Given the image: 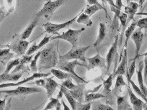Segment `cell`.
I'll return each instance as SVG.
<instances>
[{
    "mask_svg": "<svg viewBox=\"0 0 147 110\" xmlns=\"http://www.w3.org/2000/svg\"><path fill=\"white\" fill-rule=\"evenodd\" d=\"M59 40L57 42L51 43L49 46L41 51L39 57L38 69V70L42 72L48 69L56 67L59 61Z\"/></svg>",
    "mask_w": 147,
    "mask_h": 110,
    "instance_id": "6da1fadb",
    "label": "cell"
},
{
    "mask_svg": "<svg viewBox=\"0 0 147 110\" xmlns=\"http://www.w3.org/2000/svg\"><path fill=\"white\" fill-rule=\"evenodd\" d=\"M68 1V0H55V1H47L44 3L40 10L36 13V17H44L46 20L49 21L52 17L53 13L60 7L63 5Z\"/></svg>",
    "mask_w": 147,
    "mask_h": 110,
    "instance_id": "7a4b0ae2",
    "label": "cell"
},
{
    "mask_svg": "<svg viewBox=\"0 0 147 110\" xmlns=\"http://www.w3.org/2000/svg\"><path fill=\"white\" fill-rule=\"evenodd\" d=\"M91 46L84 47H72V48L64 55H61L59 53V59L63 61H70L71 59L81 60L83 62L86 61L85 53Z\"/></svg>",
    "mask_w": 147,
    "mask_h": 110,
    "instance_id": "3957f363",
    "label": "cell"
},
{
    "mask_svg": "<svg viewBox=\"0 0 147 110\" xmlns=\"http://www.w3.org/2000/svg\"><path fill=\"white\" fill-rule=\"evenodd\" d=\"M84 30H85L84 28H81V29H77V30L69 29L66 32L62 33L61 34L56 35L53 37L52 36L50 41L55 40H63L69 42L72 45V47H76L78 46L79 36Z\"/></svg>",
    "mask_w": 147,
    "mask_h": 110,
    "instance_id": "277c9868",
    "label": "cell"
},
{
    "mask_svg": "<svg viewBox=\"0 0 147 110\" xmlns=\"http://www.w3.org/2000/svg\"><path fill=\"white\" fill-rule=\"evenodd\" d=\"M42 92V90L38 87H26L18 86L17 88L7 90H0V93H5L8 96H19L20 98H25L26 96L34 93H39Z\"/></svg>",
    "mask_w": 147,
    "mask_h": 110,
    "instance_id": "5b68a950",
    "label": "cell"
},
{
    "mask_svg": "<svg viewBox=\"0 0 147 110\" xmlns=\"http://www.w3.org/2000/svg\"><path fill=\"white\" fill-rule=\"evenodd\" d=\"M84 9H83L81 12H80L79 14L77 15H76L75 17H73V19H70L69 21H66L65 22H63V23H61V24H54V23H52V22H47L46 23L44 24L43 25V27L44 28V30H45V32H47L48 34H56V35H58L59 34H58V32L60 30H62V29L63 28H67L68 26H69L70 25H71L73 22H74L75 21H76L77 18L78 17V16L81 14V13L82 12V11H84Z\"/></svg>",
    "mask_w": 147,
    "mask_h": 110,
    "instance_id": "8992f818",
    "label": "cell"
},
{
    "mask_svg": "<svg viewBox=\"0 0 147 110\" xmlns=\"http://www.w3.org/2000/svg\"><path fill=\"white\" fill-rule=\"evenodd\" d=\"M30 43V42L26 40L21 39L19 36H17L16 35L13 37L12 42L7 45V46L17 55L20 56L24 55L26 52Z\"/></svg>",
    "mask_w": 147,
    "mask_h": 110,
    "instance_id": "52a82bcc",
    "label": "cell"
},
{
    "mask_svg": "<svg viewBox=\"0 0 147 110\" xmlns=\"http://www.w3.org/2000/svg\"><path fill=\"white\" fill-rule=\"evenodd\" d=\"M77 66H82L86 67V65L81 63L78 61V60L77 59H74V61H73L59 59V61L57 63L56 65V67H58L59 69H61L62 71H64L65 72H67V73L72 74V75H75V77L77 78H81L80 77L75 71V69Z\"/></svg>",
    "mask_w": 147,
    "mask_h": 110,
    "instance_id": "ba28073f",
    "label": "cell"
},
{
    "mask_svg": "<svg viewBox=\"0 0 147 110\" xmlns=\"http://www.w3.org/2000/svg\"><path fill=\"white\" fill-rule=\"evenodd\" d=\"M131 40L135 42V55L133 59L137 60L138 58L139 57V52L141 50L142 43H143V40L144 37H145V34L142 31V29L138 28L137 30H135L134 32L131 34Z\"/></svg>",
    "mask_w": 147,
    "mask_h": 110,
    "instance_id": "9c48e42d",
    "label": "cell"
},
{
    "mask_svg": "<svg viewBox=\"0 0 147 110\" xmlns=\"http://www.w3.org/2000/svg\"><path fill=\"white\" fill-rule=\"evenodd\" d=\"M50 75V73H33V75L30 77H28L27 78H24L23 80L17 82H6V83H1L0 84V88H8V87H14V86H21V85L25 84L26 82H30L32 80L36 79V78H39L42 77H47Z\"/></svg>",
    "mask_w": 147,
    "mask_h": 110,
    "instance_id": "30bf717a",
    "label": "cell"
},
{
    "mask_svg": "<svg viewBox=\"0 0 147 110\" xmlns=\"http://www.w3.org/2000/svg\"><path fill=\"white\" fill-rule=\"evenodd\" d=\"M86 59L88 61V65H86V68L88 71L94 69L96 67L106 69V58L101 57L99 53H98L94 57L86 58Z\"/></svg>",
    "mask_w": 147,
    "mask_h": 110,
    "instance_id": "8fae6325",
    "label": "cell"
},
{
    "mask_svg": "<svg viewBox=\"0 0 147 110\" xmlns=\"http://www.w3.org/2000/svg\"><path fill=\"white\" fill-rule=\"evenodd\" d=\"M51 73H52L53 76H55L57 78H58L59 80H65L67 78H72V79L75 80L78 84H80V83H88L87 81H86L85 80L83 79L82 78H77L75 77V75H72L69 73H67V72H65L64 71H62L61 69H51Z\"/></svg>",
    "mask_w": 147,
    "mask_h": 110,
    "instance_id": "7c38bea8",
    "label": "cell"
},
{
    "mask_svg": "<svg viewBox=\"0 0 147 110\" xmlns=\"http://www.w3.org/2000/svg\"><path fill=\"white\" fill-rule=\"evenodd\" d=\"M127 87V93L129 94V97L131 104L133 105V109L142 110L144 108L146 109V102H144L143 101L137 97V96L133 93V90H131L129 83H128Z\"/></svg>",
    "mask_w": 147,
    "mask_h": 110,
    "instance_id": "4fadbf2b",
    "label": "cell"
},
{
    "mask_svg": "<svg viewBox=\"0 0 147 110\" xmlns=\"http://www.w3.org/2000/svg\"><path fill=\"white\" fill-rule=\"evenodd\" d=\"M117 46H118V36H115V40L113 42V45L108 51V54L106 55V71L109 72L110 69L112 65L113 60L117 57Z\"/></svg>",
    "mask_w": 147,
    "mask_h": 110,
    "instance_id": "5bb4252c",
    "label": "cell"
},
{
    "mask_svg": "<svg viewBox=\"0 0 147 110\" xmlns=\"http://www.w3.org/2000/svg\"><path fill=\"white\" fill-rule=\"evenodd\" d=\"M139 8V5L138 3L134 1H130L127 4V5L125 7V11L127 14V26L130 23L132 20L134 19V17L137 13Z\"/></svg>",
    "mask_w": 147,
    "mask_h": 110,
    "instance_id": "9a60e30c",
    "label": "cell"
},
{
    "mask_svg": "<svg viewBox=\"0 0 147 110\" xmlns=\"http://www.w3.org/2000/svg\"><path fill=\"white\" fill-rule=\"evenodd\" d=\"M123 55L121 59V63L118 66L116 71H114L113 73V78H115L117 75H125L127 71V48H124Z\"/></svg>",
    "mask_w": 147,
    "mask_h": 110,
    "instance_id": "2e32d148",
    "label": "cell"
},
{
    "mask_svg": "<svg viewBox=\"0 0 147 110\" xmlns=\"http://www.w3.org/2000/svg\"><path fill=\"white\" fill-rule=\"evenodd\" d=\"M84 89H85V83H80L78 84L77 88L73 90H69V92L74 99L78 102H84Z\"/></svg>",
    "mask_w": 147,
    "mask_h": 110,
    "instance_id": "e0dca14e",
    "label": "cell"
},
{
    "mask_svg": "<svg viewBox=\"0 0 147 110\" xmlns=\"http://www.w3.org/2000/svg\"><path fill=\"white\" fill-rule=\"evenodd\" d=\"M143 67H144V61H140V63H139L138 69H135V70H136V73H137V80H138V82H139V88L141 90L142 93L144 94V96H146L147 89H146V86L144 85L143 76H142V71H143Z\"/></svg>",
    "mask_w": 147,
    "mask_h": 110,
    "instance_id": "ac0fdd59",
    "label": "cell"
},
{
    "mask_svg": "<svg viewBox=\"0 0 147 110\" xmlns=\"http://www.w3.org/2000/svg\"><path fill=\"white\" fill-rule=\"evenodd\" d=\"M46 83L44 85V88L46 90L47 92V97L48 98H50L53 96V93L56 90L57 88L60 86L55 80L53 79L52 78H45Z\"/></svg>",
    "mask_w": 147,
    "mask_h": 110,
    "instance_id": "d6986e66",
    "label": "cell"
},
{
    "mask_svg": "<svg viewBox=\"0 0 147 110\" xmlns=\"http://www.w3.org/2000/svg\"><path fill=\"white\" fill-rule=\"evenodd\" d=\"M23 75V72L15 73H3L0 75V84L7 82H17Z\"/></svg>",
    "mask_w": 147,
    "mask_h": 110,
    "instance_id": "ffe728a7",
    "label": "cell"
},
{
    "mask_svg": "<svg viewBox=\"0 0 147 110\" xmlns=\"http://www.w3.org/2000/svg\"><path fill=\"white\" fill-rule=\"evenodd\" d=\"M52 36L50 35V36H45L44 38L43 39H42L40 42V43L38 44H33L32 46L29 48V49L26 51V55H32L33 53H34L35 51H36L38 50H39L40 49L42 48V47H44L45 45L47 44L50 41V39L51 38H52Z\"/></svg>",
    "mask_w": 147,
    "mask_h": 110,
    "instance_id": "44dd1931",
    "label": "cell"
},
{
    "mask_svg": "<svg viewBox=\"0 0 147 110\" xmlns=\"http://www.w3.org/2000/svg\"><path fill=\"white\" fill-rule=\"evenodd\" d=\"M100 10L104 11V12L106 13V17L107 18L109 17L106 8L104 7L102 5H101V4H99V5L94 4V5H88L85 9H84L83 12L84 13H86V15H88L89 17H91L95 13H96L97 11H98Z\"/></svg>",
    "mask_w": 147,
    "mask_h": 110,
    "instance_id": "7402d4cb",
    "label": "cell"
},
{
    "mask_svg": "<svg viewBox=\"0 0 147 110\" xmlns=\"http://www.w3.org/2000/svg\"><path fill=\"white\" fill-rule=\"evenodd\" d=\"M38 23V17L36 18L34 21L31 22L29 25L24 29L23 32L19 36L20 38L23 40H27L30 36L31 34L32 33L34 29L37 26Z\"/></svg>",
    "mask_w": 147,
    "mask_h": 110,
    "instance_id": "603a6c76",
    "label": "cell"
},
{
    "mask_svg": "<svg viewBox=\"0 0 147 110\" xmlns=\"http://www.w3.org/2000/svg\"><path fill=\"white\" fill-rule=\"evenodd\" d=\"M116 17H117V19L119 20L120 22H121V26H122L121 35H120L119 39H118V44H119V48H121L122 42H123V39L124 32H125V30L126 27H127V14L125 13H123V12H122V11H121V13H120L118 15H117Z\"/></svg>",
    "mask_w": 147,
    "mask_h": 110,
    "instance_id": "cb8c5ba5",
    "label": "cell"
},
{
    "mask_svg": "<svg viewBox=\"0 0 147 110\" xmlns=\"http://www.w3.org/2000/svg\"><path fill=\"white\" fill-rule=\"evenodd\" d=\"M136 26H137V21H135V19H133V22H131L130 25L128 26L127 28L125 29V30L124 35H125V36L126 39H125V46L123 47V48H127V46L128 40H129V39L130 38L131 36L133 34V32L135 31ZM123 48H122L121 51V56H120V57H119L120 61H121L122 55H123V51H122V50H123Z\"/></svg>",
    "mask_w": 147,
    "mask_h": 110,
    "instance_id": "d4e9b609",
    "label": "cell"
},
{
    "mask_svg": "<svg viewBox=\"0 0 147 110\" xmlns=\"http://www.w3.org/2000/svg\"><path fill=\"white\" fill-rule=\"evenodd\" d=\"M13 57H14V52L11 51L9 48L0 49V62L4 65H6V64Z\"/></svg>",
    "mask_w": 147,
    "mask_h": 110,
    "instance_id": "484cf974",
    "label": "cell"
},
{
    "mask_svg": "<svg viewBox=\"0 0 147 110\" xmlns=\"http://www.w3.org/2000/svg\"><path fill=\"white\" fill-rule=\"evenodd\" d=\"M107 30H106V24L103 23V22H100L99 24V30H98V35L97 39L96 40L95 43L93 44L95 48L100 45V44L103 42V40L105 39L106 36Z\"/></svg>",
    "mask_w": 147,
    "mask_h": 110,
    "instance_id": "4316f807",
    "label": "cell"
},
{
    "mask_svg": "<svg viewBox=\"0 0 147 110\" xmlns=\"http://www.w3.org/2000/svg\"><path fill=\"white\" fill-rule=\"evenodd\" d=\"M117 109H133L131 105L129 104L127 96H117Z\"/></svg>",
    "mask_w": 147,
    "mask_h": 110,
    "instance_id": "83f0119b",
    "label": "cell"
},
{
    "mask_svg": "<svg viewBox=\"0 0 147 110\" xmlns=\"http://www.w3.org/2000/svg\"><path fill=\"white\" fill-rule=\"evenodd\" d=\"M59 86H60V90H61V92L63 94V95L65 96L66 99L67 100L68 102L69 103L71 109L73 110L77 109V107H76L77 102H76V100L73 98V96H71V94L69 92V90L68 89H67L65 87L62 86L61 84Z\"/></svg>",
    "mask_w": 147,
    "mask_h": 110,
    "instance_id": "f1b7e54d",
    "label": "cell"
},
{
    "mask_svg": "<svg viewBox=\"0 0 147 110\" xmlns=\"http://www.w3.org/2000/svg\"><path fill=\"white\" fill-rule=\"evenodd\" d=\"M127 77V82L128 83H129V84L131 85V86H132V88L133 89V90H134L135 92L137 94L138 96H139L140 97H141L142 99L144 100V102H147V98L146 96H144V94L142 93V92L141 91V90L140 89L139 86H138L137 85L135 84V83L134 82V81H133L132 79H131V78L129 77V75H128V72L127 71L125 75Z\"/></svg>",
    "mask_w": 147,
    "mask_h": 110,
    "instance_id": "f546056e",
    "label": "cell"
},
{
    "mask_svg": "<svg viewBox=\"0 0 147 110\" xmlns=\"http://www.w3.org/2000/svg\"><path fill=\"white\" fill-rule=\"evenodd\" d=\"M106 96L103 93L86 92L84 91V102H92L94 100H99L100 98H105Z\"/></svg>",
    "mask_w": 147,
    "mask_h": 110,
    "instance_id": "4dcf8cb0",
    "label": "cell"
},
{
    "mask_svg": "<svg viewBox=\"0 0 147 110\" xmlns=\"http://www.w3.org/2000/svg\"><path fill=\"white\" fill-rule=\"evenodd\" d=\"M77 22L79 24H82L86 25V26H92L93 22L90 19V17H89L88 15H86V13H84L83 11L80 14L76 19Z\"/></svg>",
    "mask_w": 147,
    "mask_h": 110,
    "instance_id": "1f68e13d",
    "label": "cell"
},
{
    "mask_svg": "<svg viewBox=\"0 0 147 110\" xmlns=\"http://www.w3.org/2000/svg\"><path fill=\"white\" fill-rule=\"evenodd\" d=\"M116 82H115V84L114 88H113L112 92L114 94L119 93L121 91V89L123 86H127V84L124 81L123 75H117Z\"/></svg>",
    "mask_w": 147,
    "mask_h": 110,
    "instance_id": "d6a6232c",
    "label": "cell"
},
{
    "mask_svg": "<svg viewBox=\"0 0 147 110\" xmlns=\"http://www.w3.org/2000/svg\"><path fill=\"white\" fill-rule=\"evenodd\" d=\"M50 102H48L47 105L44 107V110H48V109H52L53 108H55L56 110H60L61 109V104L59 102V100L57 98H54L50 97Z\"/></svg>",
    "mask_w": 147,
    "mask_h": 110,
    "instance_id": "836d02e7",
    "label": "cell"
},
{
    "mask_svg": "<svg viewBox=\"0 0 147 110\" xmlns=\"http://www.w3.org/2000/svg\"><path fill=\"white\" fill-rule=\"evenodd\" d=\"M113 80V73L110 74L106 80L102 79V80H103V84H102V85H104L103 94L104 93L109 94L112 92V90H111V87H112V85Z\"/></svg>",
    "mask_w": 147,
    "mask_h": 110,
    "instance_id": "e575fe53",
    "label": "cell"
},
{
    "mask_svg": "<svg viewBox=\"0 0 147 110\" xmlns=\"http://www.w3.org/2000/svg\"><path fill=\"white\" fill-rule=\"evenodd\" d=\"M40 53H41V51H38V52L35 55L34 57L33 58V59L31 60V61H30L29 67H30V71H32V73H37L38 72L37 63H38V59H39L40 55Z\"/></svg>",
    "mask_w": 147,
    "mask_h": 110,
    "instance_id": "d590c367",
    "label": "cell"
},
{
    "mask_svg": "<svg viewBox=\"0 0 147 110\" xmlns=\"http://www.w3.org/2000/svg\"><path fill=\"white\" fill-rule=\"evenodd\" d=\"M20 63V59L19 58H17V59H13V60H10L7 63V66H6V69L5 71H4L3 73L7 74L9 73V72L11 71V69L13 68V67L17 66Z\"/></svg>",
    "mask_w": 147,
    "mask_h": 110,
    "instance_id": "8d00e7d4",
    "label": "cell"
},
{
    "mask_svg": "<svg viewBox=\"0 0 147 110\" xmlns=\"http://www.w3.org/2000/svg\"><path fill=\"white\" fill-rule=\"evenodd\" d=\"M92 109H96V110H113L112 107L109 106L108 105H104L100 104V102H92V106H91Z\"/></svg>",
    "mask_w": 147,
    "mask_h": 110,
    "instance_id": "74e56055",
    "label": "cell"
},
{
    "mask_svg": "<svg viewBox=\"0 0 147 110\" xmlns=\"http://www.w3.org/2000/svg\"><path fill=\"white\" fill-rule=\"evenodd\" d=\"M61 85L64 87H65L69 90H73L77 88L78 86V85L73 84L72 82V78H71L65 79V80L61 83Z\"/></svg>",
    "mask_w": 147,
    "mask_h": 110,
    "instance_id": "f35d334b",
    "label": "cell"
},
{
    "mask_svg": "<svg viewBox=\"0 0 147 110\" xmlns=\"http://www.w3.org/2000/svg\"><path fill=\"white\" fill-rule=\"evenodd\" d=\"M92 102H86V104H82L81 102H77L76 103V107L77 109L79 110H89L91 109V106H92Z\"/></svg>",
    "mask_w": 147,
    "mask_h": 110,
    "instance_id": "ab89813d",
    "label": "cell"
},
{
    "mask_svg": "<svg viewBox=\"0 0 147 110\" xmlns=\"http://www.w3.org/2000/svg\"><path fill=\"white\" fill-rule=\"evenodd\" d=\"M119 28V21L116 15H114L112 26H111V34L113 35Z\"/></svg>",
    "mask_w": 147,
    "mask_h": 110,
    "instance_id": "60d3db41",
    "label": "cell"
},
{
    "mask_svg": "<svg viewBox=\"0 0 147 110\" xmlns=\"http://www.w3.org/2000/svg\"><path fill=\"white\" fill-rule=\"evenodd\" d=\"M137 26L141 29H145L147 28V18H142L137 21Z\"/></svg>",
    "mask_w": 147,
    "mask_h": 110,
    "instance_id": "b9f144b4",
    "label": "cell"
},
{
    "mask_svg": "<svg viewBox=\"0 0 147 110\" xmlns=\"http://www.w3.org/2000/svg\"><path fill=\"white\" fill-rule=\"evenodd\" d=\"M136 59H133V62L131 64L130 67L127 68V72H128V75H129V78H132L133 75H134L135 69H136Z\"/></svg>",
    "mask_w": 147,
    "mask_h": 110,
    "instance_id": "7bdbcfd3",
    "label": "cell"
},
{
    "mask_svg": "<svg viewBox=\"0 0 147 110\" xmlns=\"http://www.w3.org/2000/svg\"><path fill=\"white\" fill-rule=\"evenodd\" d=\"M32 59V55H23L21 59H20V64H28V63L31 61V60Z\"/></svg>",
    "mask_w": 147,
    "mask_h": 110,
    "instance_id": "ee69618b",
    "label": "cell"
},
{
    "mask_svg": "<svg viewBox=\"0 0 147 110\" xmlns=\"http://www.w3.org/2000/svg\"><path fill=\"white\" fill-rule=\"evenodd\" d=\"M143 69H144V84H146V79H147V56H146V53H145V57H144V67Z\"/></svg>",
    "mask_w": 147,
    "mask_h": 110,
    "instance_id": "f6af8a7d",
    "label": "cell"
},
{
    "mask_svg": "<svg viewBox=\"0 0 147 110\" xmlns=\"http://www.w3.org/2000/svg\"><path fill=\"white\" fill-rule=\"evenodd\" d=\"M45 83H46L45 79H43V78H39V79L35 80V81H34V82H33V84H36L38 86L44 87V85H45Z\"/></svg>",
    "mask_w": 147,
    "mask_h": 110,
    "instance_id": "bcb514c9",
    "label": "cell"
},
{
    "mask_svg": "<svg viewBox=\"0 0 147 110\" xmlns=\"http://www.w3.org/2000/svg\"><path fill=\"white\" fill-rule=\"evenodd\" d=\"M115 7L119 10H121L122 7H123V3L121 0H116L115 3Z\"/></svg>",
    "mask_w": 147,
    "mask_h": 110,
    "instance_id": "7dc6e473",
    "label": "cell"
},
{
    "mask_svg": "<svg viewBox=\"0 0 147 110\" xmlns=\"http://www.w3.org/2000/svg\"><path fill=\"white\" fill-rule=\"evenodd\" d=\"M6 97L3 100H0V110H3L5 108Z\"/></svg>",
    "mask_w": 147,
    "mask_h": 110,
    "instance_id": "c3c4849f",
    "label": "cell"
},
{
    "mask_svg": "<svg viewBox=\"0 0 147 110\" xmlns=\"http://www.w3.org/2000/svg\"><path fill=\"white\" fill-rule=\"evenodd\" d=\"M88 2V4L89 5H94V4H97V5H99L100 4L99 3L98 0H86Z\"/></svg>",
    "mask_w": 147,
    "mask_h": 110,
    "instance_id": "681fc988",
    "label": "cell"
},
{
    "mask_svg": "<svg viewBox=\"0 0 147 110\" xmlns=\"http://www.w3.org/2000/svg\"><path fill=\"white\" fill-rule=\"evenodd\" d=\"M61 104H62V105H63V106L64 107V109H65V110H69L70 109L69 107L67 105L65 104V102H64L63 98H61Z\"/></svg>",
    "mask_w": 147,
    "mask_h": 110,
    "instance_id": "f907efd6",
    "label": "cell"
},
{
    "mask_svg": "<svg viewBox=\"0 0 147 110\" xmlns=\"http://www.w3.org/2000/svg\"><path fill=\"white\" fill-rule=\"evenodd\" d=\"M105 1L110 4V7H115V3L113 0H105Z\"/></svg>",
    "mask_w": 147,
    "mask_h": 110,
    "instance_id": "816d5d0a",
    "label": "cell"
},
{
    "mask_svg": "<svg viewBox=\"0 0 147 110\" xmlns=\"http://www.w3.org/2000/svg\"><path fill=\"white\" fill-rule=\"evenodd\" d=\"M63 92H61V90H59L58 95H57V99H58V100L61 99L62 97H63Z\"/></svg>",
    "mask_w": 147,
    "mask_h": 110,
    "instance_id": "f5cc1de1",
    "label": "cell"
},
{
    "mask_svg": "<svg viewBox=\"0 0 147 110\" xmlns=\"http://www.w3.org/2000/svg\"><path fill=\"white\" fill-rule=\"evenodd\" d=\"M101 1H102V5H103L104 7H105V5H106V1H105V0H101Z\"/></svg>",
    "mask_w": 147,
    "mask_h": 110,
    "instance_id": "db71d44e",
    "label": "cell"
},
{
    "mask_svg": "<svg viewBox=\"0 0 147 110\" xmlns=\"http://www.w3.org/2000/svg\"><path fill=\"white\" fill-rule=\"evenodd\" d=\"M2 15H3V11H2L1 8L0 7V16H1Z\"/></svg>",
    "mask_w": 147,
    "mask_h": 110,
    "instance_id": "11a10c76",
    "label": "cell"
},
{
    "mask_svg": "<svg viewBox=\"0 0 147 110\" xmlns=\"http://www.w3.org/2000/svg\"><path fill=\"white\" fill-rule=\"evenodd\" d=\"M133 1L134 2H136V3H137L138 2V3H139V0H133Z\"/></svg>",
    "mask_w": 147,
    "mask_h": 110,
    "instance_id": "9f6ffc18",
    "label": "cell"
},
{
    "mask_svg": "<svg viewBox=\"0 0 147 110\" xmlns=\"http://www.w3.org/2000/svg\"><path fill=\"white\" fill-rule=\"evenodd\" d=\"M131 1V0H127V3H129V2Z\"/></svg>",
    "mask_w": 147,
    "mask_h": 110,
    "instance_id": "6f0895ef",
    "label": "cell"
},
{
    "mask_svg": "<svg viewBox=\"0 0 147 110\" xmlns=\"http://www.w3.org/2000/svg\"><path fill=\"white\" fill-rule=\"evenodd\" d=\"M46 1H51V0H46Z\"/></svg>",
    "mask_w": 147,
    "mask_h": 110,
    "instance_id": "680465c9",
    "label": "cell"
},
{
    "mask_svg": "<svg viewBox=\"0 0 147 110\" xmlns=\"http://www.w3.org/2000/svg\"><path fill=\"white\" fill-rule=\"evenodd\" d=\"M0 19H1V16H0ZM0 21H1V19H0Z\"/></svg>",
    "mask_w": 147,
    "mask_h": 110,
    "instance_id": "91938a15",
    "label": "cell"
}]
</instances>
